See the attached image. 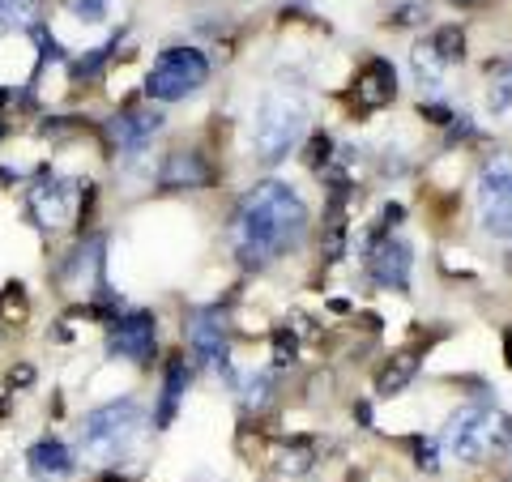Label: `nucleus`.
Listing matches in <instances>:
<instances>
[{"label": "nucleus", "instance_id": "nucleus-1", "mask_svg": "<svg viewBox=\"0 0 512 482\" xmlns=\"http://www.w3.org/2000/svg\"><path fill=\"white\" fill-rule=\"evenodd\" d=\"M308 222H312L308 205H303V197L291 184H282V180L252 184L244 197H239L235 218H231L235 261L244 269H269L278 256L303 244Z\"/></svg>", "mask_w": 512, "mask_h": 482}, {"label": "nucleus", "instance_id": "nucleus-2", "mask_svg": "<svg viewBox=\"0 0 512 482\" xmlns=\"http://www.w3.org/2000/svg\"><path fill=\"white\" fill-rule=\"evenodd\" d=\"M303 133H308V103H303V94L269 90L252 120V154L265 167H274L299 146Z\"/></svg>", "mask_w": 512, "mask_h": 482}, {"label": "nucleus", "instance_id": "nucleus-3", "mask_svg": "<svg viewBox=\"0 0 512 482\" xmlns=\"http://www.w3.org/2000/svg\"><path fill=\"white\" fill-rule=\"evenodd\" d=\"M141 427H146V410H141L133 397L107 401V406H99L82 423V448H86V457H94V461H120L128 448L137 444Z\"/></svg>", "mask_w": 512, "mask_h": 482}, {"label": "nucleus", "instance_id": "nucleus-4", "mask_svg": "<svg viewBox=\"0 0 512 482\" xmlns=\"http://www.w3.org/2000/svg\"><path fill=\"white\" fill-rule=\"evenodd\" d=\"M440 444L448 448V457H457V461H466V465H478V461H487L491 453L508 448L512 436H508L504 414H491V410H457L453 419H448Z\"/></svg>", "mask_w": 512, "mask_h": 482}, {"label": "nucleus", "instance_id": "nucleus-5", "mask_svg": "<svg viewBox=\"0 0 512 482\" xmlns=\"http://www.w3.org/2000/svg\"><path fill=\"white\" fill-rule=\"evenodd\" d=\"M205 82H210V60H205L201 47H167L150 64L146 94L154 103H180L188 94H197Z\"/></svg>", "mask_w": 512, "mask_h": 482}, {"label": "nucleus", "instance_id": "nucleus-6", "mask_svg": "<svg viewBox=\"0 0 512 482\" xmlns=\"http://www.w3.org/2000/svg\"><path fill=\"white\" fill-rule=\"evenodd\" d=\"M478 218L495 239H512V158H491L478 175Z\"/></svg>", "mask_w": 512, "mask_h": 482}, {"label": "nucleus", "instance_id": "nucleus-7", "mask_svg": "<svg viewBox=\"0 0 512 482\" xmlns=\"http://www.w3.org/2000/svg\"><path fill=\"white\" fill-rule=\"evenodd\" d=\"M188 342H192V359H197L201 367L218 372L227 384H239L235 367H231V346H227V316H222L218 308L192 312V320H188Z\"/></svg>", "mask_w": 512, "mask_h": 482}, {"label": "nucleus", "instance_id": "nucleus-8", "mask_svg": "<svg viewBox=\"0 0 512 482\" xmlns=\"http://www.w3.org/2000/svg\"><path fill=\"white\" fill-rule=\"evenodd\" d=\"M77 188L73 180H64V175L56 171H43L35 184H30V214H35V222L43 231H60L69 227V218L77 210Z\"/></svg>", "mask_w": 512, "mask_h": 482}, {"label": "nucleus", "instance_id": "nucleus-9", "mask_svg": "<svg viewBox=\"0 0 512 482\" xmlns=\"http://www.w3.org/2000/svg\"><path fill=\"white\" fill-rule=\"evenodd\" d=\"M367 256V273L376 278V286L384 291H406L410 273H414V248L406 244L402 235H380L372 244H363Z\"/></svg>", "mask_w": 512, "mask_h": 482}, {"label": "nucleus", "instance_id": "nucleus-10", "mask_svg": "<svg viewBox=\"0 0 512 482\" xmlns=\"http://www.w3.org/2000/svg\"><path fill=\"white\" fill-rule=\"evenodd\" d=\"M158 346V320L154 312H120L107 325V350L128 363H146Z\"/></svg>", "mask_w": 512, "mask_h": 482}, {"label": "nucleus", "instance_id": "nucleus-11", "mask_svg": "<svg viewBox=\"0 0 512 482\" xmlns=\"http://www.w3.org/2000/svg\"><path fill=\"white\" fill-rule=\"evenodd\" d=\"M158 128H163V111L158 107H128L107 124V137L120 158H137L154 141Z\"/></svg>", "mask_w": 512, "mask_h": 482}, {"label": "nucleus", "instance_id": "nucleus-12", "mask_svg": "<svg viewBox=\"0 0 512 482\" xmlns=\"http://www.w3.org/2000/svg\"><path fill=\"white\" fill-rule=\"evenodd\" d=\"M397 99V69L389 60H367V69L355 77V103L367 111H380Z\"/></svg>", "mask_w": 512, "mask_h": 482}, {"label": "nucleus", "instance_id": "nucleus-13", "mask_svg": "<svg viewBox=\"0 0 512 482\" xmlns=\"http://www.w3.org/2000/svg\"><path fill=\"white\" fill-rule=\"evenodd\" d=\"M26 465H30V474H35L39 482H64V478L77 470L69 444H60V440H39V444H30Z\"/></svg>", "mask_w": 512, "mask_h": 482}, {"label": "nucleus", "instance_id": "nucleus-14", "mask_svg": "<svg viewBox=\"0 0 512 482\" xmlns=\"http://www.w3.org/2000/svg\"><path fill=\"white\" fill-rule=\"evenodd\" d=\"M419 363H423L419 350H397V355L376 372V393H380V397L406 393V389H410V380L419 376Z\"/></svg>", "mask_w": 512, "mask_h": 482}, {"label": "nucleus", "instance_id": "nucleus-15", "mask_svg": "<svg viewBox=\"0 0 512 482\" xmlns=\"http://www.w3.org/2000/svg\"><path fill=\"white\" fill-rule=\"evenodd\" d=\"M163 184L167 188H197V184H210V167L197 150H175L167 163H163Z\"/></svg>", "mask_w": 512, "mask_h": 482}, {"label": "nucleus", "instance_id": "nucleus-16", "mask_svg": "<svg viewBox=\"0 0 512 482\" xmlns=\"http://www.w3.org/2000/svg\"><path fill=\"white\" fill-rule=\"evenodd\" d=\"M184 393H188V363L175 355V359L167 363V376H163V397H158V427H171V423H175Z\"/></svg>", "mask_w": 512, "mask_h": 482}, {"label": "nucleus", "instance_id": "nucleus-17", "mask_svg": "<svg viewBox=\"0 0 512 482\" xmlns=\"http://www.w3.org/2000/svg\"><path fill=\"white\" fill-rule=\"evenodd\" d=\"M487 73H491V82H487V107L495 111V116H504V111L512 107V56L495 60Z\"/></svg>", "mask_w": 512, "mask_h": 482}, {"label": "nucleus", "instance_id": "nucleus-18", "mask_svg": "<svg viewBox=\"0 0 512 482\" xmlns=\"http://www.w3.org/2000/svg\"><path fill=\"white\" fill-rule=\"evenodd\" d=\"M410 60H414V73H419V86H423V90H440L448 64L436 56V47H431V43H419V47L410 52Z\"/></svg>", "mask_w": 512, "mask_h": 482}, {"label": "nucleus", "instance_id": "nucleus-19", "mask_svg": "<svg viewBox=\"0 0 512 482\" xmlns=\"http://www.w3.org/2000/svg\"><path fill=\"white\" fill-rule=\"evenodd\" d=\"M39 22V0H0V30H30Z\"/></svg>", "mask_w": 512, "mask_h": 482}, {"label": "nucleus", "instance_id": "nucleus-20", "mask_svg": "<svg viewBox=\"0 0 512 482\" xmlns=\"http://www.w3.org/2000/svg\"><path fill=\"white\" fill-rule=\"evenodd\" d=\"M427 43L436 47V56H440L444 64H457V60H466V35H461L457 26H444V30H436V35H431Z\"/></svg>", "mask_w": 512, "mask_h": 482}, {"label": "nucleus", "instance_id": "nucleus-21", "mask_svg": "<svg viewBox=\"0 0 512 482\" xmlns=\"http://www.w3.org/2000/svg\"><path fill=\"white\" fill-rule=\"evenodd\" d=\"M308 465H312V448H308V440L282 444V453H278V470H282V474H303Z\"/></svg>", "mask_w": 512, "mask_h": 482}, {"label": "nucleus", "instance_id": "nucleus-22", "mask_svg": "<svg viewBox=\"0 0 512 482\" xmlns=\"http://www.w3.org/2000/svg\"><path fill=\"white\" fill-rule=\"evenodd\" d=\"M64 9L73 13L77 22H86V26H99L107 18V9H111V0H60Z\"/></svg>", "mask_w": 512, "mask_h": 482}, {"label": "nucleus", "instance_id": "nucleus-23", "mask_svg": "<svg viewBox=\"0 0 512 482\" xmlns=\"http://www.w3.org/2000/svg\"><path fill=\"white\" fill-rule=\"evenodd\" d=\"M329 158H333V137H329V133H316L312 146H308V167L320 171V167L329 163Z\"/></svg>", "mask_w": 512, "mask_h": 482}, {"label": "nucleus", "instance_id": "nucleus-24", "mask_svg": "<svg viewBox=\"0 0 512 482\" xmlns=\"http://www.w3.org/2000/svg\"><path fill=\"white\" fill-rule=\"evenodd\" d=\"M274 346H278V350H274V363H278V367H282V363H291V359L299 355V346H295V333H286V329L274 337Z\"/></svg>", "mask_w": 512, "mask_h": 482}, {"label": "nucleus", "instance_id": "nucleus-25", "mask_svg": "<svg viewBox=\"0 0 512 482\" xmlns=\"http://www.w3.org/2000/svg\"><path fill=\"white\" fill-rule=\"evenodd\" d=\"M436 440H419V465H423V470H436V465H440V453H436Z\"/></svg>", "mask_w": 512, "mask_h": 482}, {"label": "nucleus", "instance_id": "nucleus-26", "mask_svg": "<svg viewBox=\"0 0 512 482\" xmlns=\"http://www.w3.org/2000/svg\"><path fill=\"white\" fill-rule=\"evenodd\" d=\"M13 384H30V367H22V372H18V367H13V376H9Z\"/></svg>", "mask_w": 512, "mask_h": 482}, {"label": "nucleus", "instance_id": "nucleus-27", "mask_svg": "<svg viewBox=\"0 0 512 482\" xmlns=\"http://www.w3.org/2000/svg\"><path fill=\"white\" fill-rule=\"evenodd\" d=\"M0 141H5V120H0Z\"/></svg>", "mask_w": 512, "mask_h": 482}, {"label": "nucleus", "instance_id": "nucleus-28", "mask_svg": "<svg viewBox=\"0 0 512 482\" xmlns=\"http://www.w3.org/2000/svg\"><path fill=\"white\" fill-rule=\"evenodd\" d=\"M457 5H470V0H457Z\"/></svg>", "mask_w": 512, "mask_h": 482}]
</instances>
